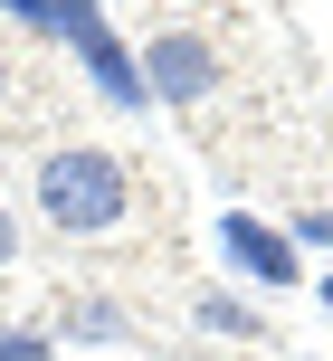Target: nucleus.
Instances as JSON below:
<instances>
[{"label": "nucleus", "mask_w": 333, "mask_h": 361, "mask_svg": "<svg viewBox=\"0 0 333 361\" xmlns=\"http://www.w3.org/2000/svg\"><path fill=\"white\" fill-rule=\"evenodd\" d=\"M29 190H38V219H48L57 238H114V228H133V171L114 162L105 143L38 152Z\"/></svg>", "instance_id": "obj_1"}, {"label": "nucleus", "mask_w": 333, "mask_h": 361, "mask_svg": "<svg viewBox=\"0 0 333 361\" xmlns=\"http://www.w3.org/2000/svg\"><path fill=\"white\" fill-rule=\"evenodd\" d=\"M210 247H219V267L238 276V286H296V238L277 228V219H258V209H219V228H210Z\"/></svg>", "instance_id": "obj_2"}, {"label": "nucleus", "mask_w": 333, "mask_h": 361, "mask_svg": "<svg viewBox=\"0 0 333 361\" xmlns=\"http://www.w3.org/2000/svg\"><path fill=\"white\" fill-rule=\"evenodd\" d=\"M143 86L152 105H210V86H219V48H210L200 29H162L143 48Z\"/></svg>", "instance_id": "obj_3"}, {"label": "nucleus", "mask_w": 333, "mask_h": 361, "mask_svg": "<svg viewBox=\"0 0 333 361\" xmlns=\"http://www.w3.org/2000/svg\"><path fill=\"white\" fill-rule=\"evenodd\" d=\"M200 333H229V343H267V314L248 305V295L210 286V295H200Z\"/></svg>", "instance_id": "obj_4"}, {"label": "nucleus", "mask_w": 333, "mask_h": 361, "mask_svg": "<svg viewBox=\"0 0 333 361\" xmlns=\"http://www.w3.org/2000/svg\"><path fill=\"white\" fill-rule=\"evenodd\" d=\"M67 333H76V343H133V314L124 305H76Z\"/></svg>", "instance_id": "obj_5"}, {"label": "nucleus", "mask_w": 333, "mask_h": 361, "mask_svg": "<svg viewBox=\"0 0 333 361\" xmlns=\"http://www.w3.org/2000/svg\"><path fill=\"white\" fill-rule=\"evenodd\" d=\"M57 343H48V333H38V324H0V361H48Z\"/></svg>", "instance_id": "obj_6"}, {"label": "nucleus", "mask_w": 333, "mask_h": 361, "mask_svg": "<svg viewBox=\"0 0 333 361\" xmlns=\"http://www.w3.org/2000/svg\"><path fill=\"white\" fill-rule=\"evenodd\" d=\"M0 19H19V29H38V38H57V0H0Z\"/></svg>", "instance_id": "obj_7"}, {"label": "nucleus", "mask_w": 333, "mask_h": 361, "mask_svg": "<svg viewBox=\"0 0 333 361\" xmlns=\"http://www.w3.org/2000/svg\"><path fill=\"white\" fill-rule=\"evenodd\" d=\"M286 238H296V247H333V209H296Z\"/></svg>", "instance_id": "obj_8"}, {"label": "nucleus", "mask_w": 333, "mask_h": 361, "mask_svg": "<svg viewBox=\"0 0 333 361\" xmlns=\"http://www.w3.org/2000/svg\"><path fill=\"white\" fill-rule=\"evenodd\" d=\"M19 267V219H10V200H0V276Z\"/></svg>", "instance_id": "obj_9"}, {"label": "nucleus", "mask_w": 333, "mask_h": 361, "mask_svg": "<svg viewBox=\"0 0 333 361\" xmlns=\"http://www.w3.org/2000/svg\"><path fill=\"white\" fill-rule=\"evenodd\" d=\"M315 295H324V305H333V267H324V286H315Z\"/></svg>", "instance_id": "obj_10"}, {"label": "nucleus", "mask_w": 333, "mask_h": 361, "mask_svg": "<svg viewBox=\"0 0 333 361\" xmlns=\"http://www.w3.org/2000/svg\"><path fill=\"white\" fill-rule=\"evenodd\" d=\"M0 105H10V67H0Z\"/></svg>", "instance_id": "obj_11"}]
</instances>
